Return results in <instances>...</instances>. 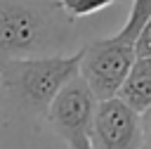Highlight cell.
<instances>
[{"label":"cell","instance_id":"obj_1","mask_svg":"<svg viewBox=\"0 0 151 149\" xmlns=\"http://www.w3.org/2000/svg\"><path fill=\"white\" fill-rule=\"evenodd\" d=\"M76 19L61 0H0V61L64 54Z\"/></svg>","mask_w":151,"mask_h":149},{"label":"cell","instance_id":"obj_2","mask_svg":"<svg viewBox=\"0 0 151 149\" xmlns=\"http://www.w3.org/2000/svg\"><path fill=\"white\" fill-rule=\"evenodd\" d=\"M80 50L73 54L2 59L0 61V90L28 116H45L57 92L78 76Z\"/></svg>","mask_w":151,"mask_h":149},{"label":"cell","instance_id":"obj_3","mask_svg":"<svg viewBox=\"0 0 151 149\" xmlns=\"http://www.w3.org/2000/svg\"><path fill=\"white\" fill-rule=\"evenodd\" d=\"M134 59H137L134 43L120 35L99 38L80 47L78 73L85 78V83L101 102V99L118 97V90L123 88Z\"/></svg>","mask_w":151,"mask_h":149},{"label":"cell","instance_id":"obj_4","mask_svg":"<svg viewBox=\"0 0 151 149\" xmlns=\"http://www.w3.org/2000/svg\"><path fill=\"white\" fill-rule=\"evenodd\" d=\"M97 106H99L97 95L85 83V78L78 73L57 92L45 118L52 125V130L68 144L71 140L90 135Z\"/></svg>","mask_w":151,"mask_h":149},{"label":"cell","instance_id":"obj_5","mask_svg":"<svg viewBox=\"0 0 151 149\" xmlns=\"http://www.w3.org/2000/svg\"><path fill=\"white\" fill-rule=\"evenodd\" d=\"M92 149H142V114L120 97L101 99L87 135Z\"/></svg>","mask_w":151,"mask_h":149},{"label":"cell","instance_id":"obj_6","mask_svg":"<svg viewBox=\"0 0 151 149\" xmlns=\"http://www.w3.org/2000/svg\"><path fill=\"white\" fill-rule=\"evenodd\" d=\"M118 97L139 114L151 106V54L134 59L123 88L118 90Z\"/></svg>","mask_w":151,"mask_h":149},{"label":"cell","instance_id":"obj_7","mask_svg":"<svg viewBox=\"0 0 151 149\" xmlns=\"http://www.w3.org/2000/svg\"><path fill=\"white\" fill-rule=\"evenodd\" d=\"M149 17H151V0H132L130 14H127V19H125L123 28H120L116 35H120V38H125V40L134 43V40H137V35H139V31H142V28H144V24L149 21Z\"/></svg>","mask_w":151,"mask_h":149},{"label":"cell","instance_id":"obj_8","mask_svg":"<svg viewBox=\"0 0 151 149\" xmlns=\"http://www.w3.org/2000/svg\"><path fill=\"white\" fill-rule=\"evenodd\" d=\"M118 0H61V7L73 17V19H83L90 14H97L106 7H111Z\"/></svg>","mask_w":151,"mask_h":149},{"label":"cell","instance_id":"obj_9","mask_svg":"<svg viewBox=\"0 0 151 149\" xmlns=\"http://www.w3.org/2000/svg\"><path fill=\"white\" fill-rule=\"evenodd\" d=\"M134 52H137V57H149L151 54V17L144 24V28L139 31L137 40H134Z\"/></svg>","mask_w":151,"mask_h":149},{"label":"cell","instance_id":"obj_10","mask_svg":"<svg viewBox=\"0 0 151 149\" xmlns=\"http://www.w3.org/2000/svg\"><path fill=\"white\" fill-rule=\"evenodd\" d=\"M142 130H144V144H151V106L142 111Z\"/></svg>","mask_w":151,"mask_h":149},{"label":"cell","instance_id":"obj_11","mask_svg":"<svg viewBox=\"0 0 151 149\" xmlns=\"http://www.w3.org/2000/svg\"><path fill=\"white\" fill-rule=\"evenodd\" d=\"M68 149H92V144H90L87 137H78V140H71L68 142Z\"/></svg>","mask_w":151,"mask_h":149}]
</instances>
